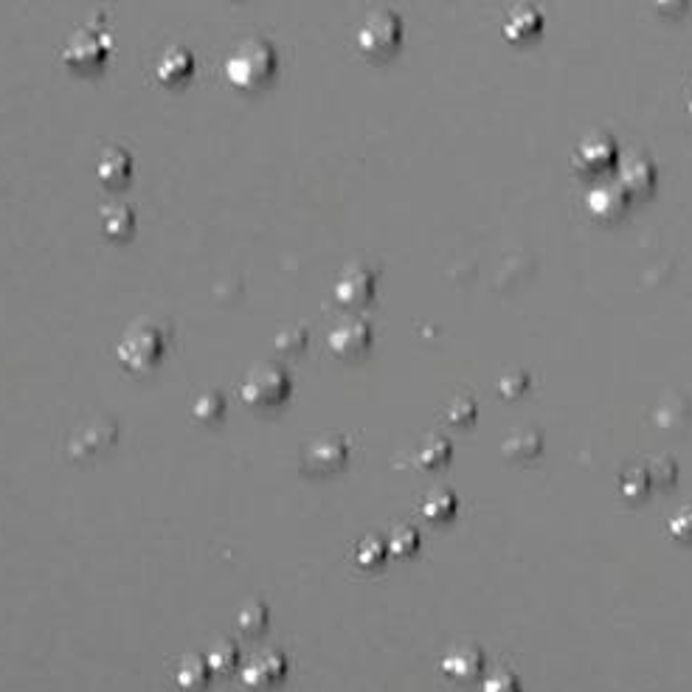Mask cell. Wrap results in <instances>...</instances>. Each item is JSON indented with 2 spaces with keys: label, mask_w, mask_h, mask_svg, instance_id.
Instances as JSON below:
<instances>
[{
  "label": "cell",
  "mask_w": 692,
  "mask_h": 692,
  "mask_svg": "<svg viewBox=\"0 0 692 692\" xmlns=\"http://www.w3.org/2000/svg\"><path fill=\"white\" fill-rule=\"evenodd\" d=\"M172 324L169 321H158V318H138L133 321L127 332L121 335L116 355H119L121 366L133 375H150L158 369V363L164 361L169 346H172Z\"/></svg>",
  "instance_id": "1"
},
{
  "label": "cell",
  "mask_w": 692,
  "mask_h": 692,
  "mask_svg": "<svg viewBox=\"0 0 692 692\" xmlns=\"http://www.w3.org/2000/svg\"><path fill=\"white\" fill-rule=\"evenodd\" d=\"M279 74V51L271 40H245L226 62V79L240 93H259L271 88Z\"/></svg>",
  "instance_id": "2"
},
{
  "label": "cell",
  "mask_w": 692,
  "mask_h": 692,
  "mask_svg": "<svg viewBox=\"0 0 692 692\" xmlns=\"http://www.w3.org/2000/svg\"><path fill=\"white\" fill-rule=\"evenodd\" d=\"M293 392V380L282 366L276 363H259L254 366L245 383H242L240 397L242 403L254 411H276L287 403V397Z\"/></svg>",
  "instance_id": "3"
},
{
  "label": "cell",
  "mask_w": 692,
  "mask_h": 692,
  "mask_svg": "<svg viewBox=\"0 0 692 692\" xmlns=\"http://www.w3.org/2000/svg\"><path fill=\"white\" fill-rule=\"evenodd\" d=\"M403 46V17L392 9H377L358 31V51L363 60L389 62Z\"/></svg>",
  "instance_id": "4"
},
{
  "label": "cell",
  "mask_w": 692,
  "mask_h": 692,
  "mask_svg": "<svg viewBox=\"0 0 692 692\" xmlns=\"http://www.w3.org/2000/svg\"><path fill=\"white\" fill-rule=\"evenodd\" d=\"M110 51H113V37L107 34V29L88 26L76 31L68 46L62 48V62L71 74L96 76L105 71Z\"/></svg>",
  "instance_id": "5"
},
{
  "label": "cell",
  "mask_w": 692,
  "mask_h": 692,
  "mask_svg": "<svg viewBox=\"0 0 692 692\" xmlns=\"http://www.w3.org/2000/svg\"><path fill=\"white\" fill-rule=\"evenodd\" d=\"M119 442V422L107 414H93L88 420H82L74 431L68 434L65 442V453L74 462H91L105 456L113 445Z\"/></svg>",
  "instance_id": "6"
},
{
  "label": "cell",
  "mask_w": 692,
  "mask_h": 692,
  "mask_svg": "<svg viewBox=\"0 0 692 692\" xmlns=\"http://www.w3.org/2000/svg\"><path fill=\"white\" fill-rule=\"evenodd\" d=\"M619 164V147L611 133L602 130H591L586 136L577 141V147L572 152V166L586 175V178H597L608 169H617Z\"/></svg>",
  "instance_id": "7"
},
{
  "label": "cell",
  "mask_w": 692,
  "mask_h": 692,
  "mask_svg": "<svg viewBox=\"0 0 692 692\" xmlns=\"http://www.w3.org/2000/svg\"><path fill=\"white\" fill-rule=\"evenodd\" d=\"M349 462V439L344 434H321L301 451V470L307 476H332Z\"/></svg>",
  "instance_id": "8"
},
{
  "label": "cell",
  "mask_w": 692,
  "mask_h": 692,
  "mask_svg": "<svg viewBox=\"0 0 692 692\" xmlns=\"http://www.w3.org/2000/svg\"><path fill=\"white\" fill-rule=\"evenodd\" d=\"M377 293V271L366 262H349L341 276L335 279V287H332V296L341 307H349V310H361V307H369L375 301Z\"/></svg>",
  "instance_id": "9"
},
{
  "label": "cell",
  "mask_w": 692,
  "mask_h": 692,
  "mask_svg": "<svg viewBox=\"0 0 692 692\" xmlns=\"http://www.w3.org/2000/svg\"><path fill=\"white\" fill-rule=\"evenodd\" d=\"M372 338H375V332H372L369 321H363L361 316H346L330 330L327 346L341 361H361L363 355L372 349Z\"/></svg>",
  "instance_id": "10"
},
{
  "label": "cell",
  "mask_w": 692,
  "mask_h": 692,
  "mask_svg": "<svg viewBox=\"0 0 692 692\" xmlns=\"http://www.w3.org/2000/svg\"><path fill=\"white\" fill-rule=\"evenodd\" d=\"M656 181H659V169H656V161L642 150L628 152L625 158H619L617 164V183L628 192V197H636V200H645V197L653 195L656 189Z\"/></svg>",
  "instance_id": "11"
},
{
  "label": "cell",
  "mask_w": 692,
  "mask_h": 692,
  "mask_svg": "<svg viewBox=\"0 0 692 692\" xmlns=\"http://www.w3.org/2000/svg\"><path fill=\"white\" fill-rule=\"evenodd\" d=\"M287 670H290V659L282 650H262L251 662L242 664L240 681L248 690L265 692L276 684H282L287 678Z\"/></svg>",
  "instance_id": "12"
},
{
  "label": "cell",
  "mask_w": 692,
  "mask_h": 692,
  "mask_svg": "<svg viewBox=\"0 0 692 692\" xmlns=\"http://www.w3.org/2000/svg\"><path fill=\"white\" fill-rule=\"evenodd\" d=\"M628 206H631V197L619 186L617 178L597 181L586 192V209L597 223H617L625 217Z\"/></svg>",
  "instance_id": "13"
},
{
  "label": "cell",
  "mask_w": 692,
  "mask_h": 692,
  "mask_svg": "<svg viewBox=\"0 0 692 692\" xmlns=\"http://www.w3.org/2000/svg\"><path fill=\"white\" fill-rule=\"evenodd\" d=\"M543 26H546V17L538 6L532 3H515L507 17H504V40H510L515 46H524L529 40L541 37Z\"/></svg>",
  "instance_id": "14"
},
{
  "label": "cell",
  "mask_w": 692,
  "mask_h": 692,
  "mask_svg": "<svg viewBox=\"0 0 692 692\" xmlns=\"http://www.w3.org/2000/svg\"><path fill=\"white\" fill-rule=\"evenodd\" d=\"M96 181L107 192H121L133 181V155L124 147H105L96 161Z\"/></svg>",
  "instance_id": "15"
},
{
  "label": "cell",
  "mask_w": 692,
  "mask_h": 692,
  "mask_svg": "<svg viewBox=\"0 0 692 692\" xmlns=\"http://www.w3.org/2000/svg\"><path fill=\"white\" fill-rule=\"evenodd\" d=\"M195 74V54L183 46H169L155 62V79L164 88H181Z\"/></svg>",
  "instance_id": "16"
},
{
  "label": "cell",
  "mask_w": 692,
  "mask_h": 692,
  "mask_svg": "<svg viewBox=\"0 0 692 692\" xmlns=\"http://www.w3.org/2000/svg\"><path fill=\"white\" fill-rule=\"evenodd\" d=\"M439 667H442V673H445L448 678H453V681H462V684H467V681H476V678L484 673L482 647H476V645L451 647V650L442 656Z\"/></svg>",
  "instance_id": "17"
},
{
  "label": "cell",
  "mask_w": 692,
  "mask_h": 692,
  "mask_svg": "<svg viewBox=\"0 0 692 692\" xmlns=\"http://www.w3.org/2000/svg\"><path fill=\"white\" fill-rule=\"evenodd\" d=\"M99 226H102V234H105L107 240H113V242L133 240V234H136V226H138L136 209H133L130 203H110V206H105L102 214H99Z\"/></svg>",
  "instance_id": "18"
},
{
  "label": "cell",
  "mask_w": 692,
  "mask_h": 692,
  "mask_svg": "<svg viewBox=\"0 0 692 692\" xmlns=\"http://www.w3.org/2000/svg\"><path fill=\"white\" fill-rule=\"evenodd\" d=\"M541 451L543 434L538 428H532V425L515 428V431H510L507 439L501 442V453H504V459H510V462H529V459L541 456Z\"/></svg>",
  "instance_id": "19"
},
{
  "label": "cell",
  "mask_w": 692,
  "mask_h": 692,
  "mask_svg": "<svg viewBox=\"0 0 692 692\" xmlns=\"http://www.w3.org/2000/svg\"><path fill=\"white\" fill-rule=\"evenodd\" d=\"M211 676L214 670L209 667V659L200 653H189L175 670V684L181 692H206L211 687Z\"/></svg>",
  "instance_id": "20"
},
{
  "label": "cell",
  "mask_w": 692,
  "mask_h": 692,
  "mask_svg": "<svg viewBox=\"0 0 692 692\" xmlns=\"http://www.w3.org/2000/svg\"><path fill=\"white\" fill-rule=\"evenodd\" d=\"M420 512L428 524H437V527L439 524H448V521H453V515L459 512V498L448 487H434L431 493H425V498H422Z\"/></svg>",
  "instance_id": "21"
},
{
  "label": "cell",
  "mask_w": 692,
  "mask_h": 692,
  "mask_svg": "<svg viewBox=\"0 0 692 692\" xmlns=\"http://www.w3.org/2000/svg\"><path fill=\"white\" fill-rule=\"evenodd\" d=\"M451 456V439L442 437V434H428V437L417 445V451H414V465L420 467V470H437V467L448 465Z\"/></svg>",
  "instance_id": "22"
},
{
  "label": "cell",
  "mask_w": 692,
  "mask_h": 692,
  "mask_svg": "<svg viewBox=\"0 0 692 692\" xmlns=\"http://www.w3.org/2000/svg\"><path fill=\"white\" fill-rule=\"evenodd\" d=\"M389 560V543L380 535H366L358 541L355 552H352V563L363 569V572H377L383 569V563Z\"/></svg>",
  "instance_id": "23"
},
{
  "label": "cell",
  "mask_w": 692,
  "mask_h": 692,
  "mask_svg": "<svg viewBox=\"0 0 692 692\" xmlns=\"http://www.w3.org/2000/svg\"><path fill=\"white\" fill-rule=\"evenodd\" d=\"M206 659H209V667L217 676H231V673L240 670L242 664L240 645L231 642V639H217V642L209 647Z\"/></svg>",
  "instance_id": "24"
},
{
  "label": "cell",
  "mask_w": 692,
  "mask_h": 692,
  "mask_svg": "<svg viewBox=\"0 0 692 692\" xmlns=\"http://www.w3.org/2000/svg\"><path fill=\"white\" fill-rule=\"evenodd\" d=\"M650 490H653V484H650L645 465H631L619 476V493H622L625 501H631V504L645 501L650 496Z\"/></svg>",
  "instance_id": "25"
},
{
  "label": "cell",
  "mask_w": 692,
  "mask_h": 692,
  "mask_svg": "<svg viewBox=\"0 0 692 692\" xmlns=\"http://www.w3.org/2000/svg\"><path fill=\"white\" fill-rule=\"evenodd\" d=\"M192 417L203 425H217V422L226 420V397L211 389V392L197 394L195 403H192Z\"/></svg>",
  "instance_id": "26"
},
{
  "label": "cell",
  "mask_w": 692,
  "mask_h": 692,
  "mask_svg": "<svg viewBox=\"0 0 692 692\" xmlns=\"http://www.w3.org/2000/svg\"><path fill=\"white\" fill-rule=\"evenodd\" d=\"M268 622H271V608L262 600L245 602L240 611H237V628L245 636H259V633L268 628Z\"/></svg>",
  "instance_id": "27"
},
{
  "label": "cell",
  "mask_w": 692,
  "mask_h": 692,
  "mask_svg": "<svg viewBox=\"0 0 692 692\" xmlns=\"http://www.w3.org/2000/svg\"><path fill=\"white\" fill-rule=\"evenodd\" d=\"M476 414H479V406H476V400L473 397H467V394H456V397H451L448 403H445V408H442V422H448V425H453V428H467V425H473L476 422Z\"/></svg>",
  "instance_id": "28"
},
{
  "label": "cell",
  "mask_w": 692,
  "mask_h": 692,
  "mask_svg": "<svg viewBox=\"0 0 692 692\" xmlns=\"http://www.w3.org/2000/svg\"><path fill=\"white\" fill-rule=\"evenodd\" d=\"M386 543H389V555L411 557L417 555V549H420V532L411 524H400V527H394L389 532Z\"/></svg>",
  "instance_id": "29"
},
{
  "label": "cell",
  "mask_w": 692,
  "mask_h": 692,
  "mask_svg": "<svg viewBox=\"0 0 692 692\" xmlns=\"http://www.w3.org/2000/svg\"><path fill=\"white\" fill-rule=\"evenodd\" d=\"M647 476H650V484L653 487H662V490H670L676 487L678 482V465L673 456H653L647 462Z\"/></svg>",
  "instance_id": "30"
},
{
  "label": "cell",
  "mask_w": 692,
  "mask_h": 692,
  "mask_svg": "<svg viewBox=\"0 0 692 692\" xmlns=\"http://www.w3.org/2000/svg\"><path fill=\"white\" fill-rule=\"evenodd\" d=\"M273 344H276V352H279V355L293 358V355L304 352V346L310 344V330H307V327H287V330H282L276 335Z\"/></svg>",
  "instance_id": "31"
},
{
  "label": "cell",
  "mask_w": 692,
  "mask_h": 692,
  "mask_svg": "<svg viewBox=\"0 0 692 692\" xmlns=\"http://www.w3.org/2000/svg\"><path fill=\"white\" fill-rule=\"evenodd\" d=\"M529 383H532V377L524 369H510V372H504V375L498 377V394L504 400H515V397H521V394L527 392Z\"/></svg>",
  "instance_id": "32"
},
{
  "label": "cell",
  "mask_w": 692,
  "mask_h": 692,
  "mask_svg": "<svg viewBox=\"0 0 692 692\" xmlns=\"http://www.w3.org/2000/svg\"><path fill=\"white\" fill-rule=\"evenodd\" d=\"M667 529L670 535L681 543H692V504L678 507L670 518H667Z\"/></svg>",
  "instance_id": "33"
},
{
  "label": "cell",
  "mask_w": 692,
  "mask_h": 692,
  "mask_svg": "<svg viewBox=\"0 0 692 692\" xmlns=\"http://www.w3.org/2000/svg\"><path fill=\"white\" fill-rule=\"evenodd\" d=\"M484 692H524L521 681L510 670H496L484 678Z\"/></svg>",
  "instance_id": "34"
},
{
  "label": "cell",
  "mask_w": 692,
  "mask_h": 692,
  "mask_svg": "<svg viewBox=\"0 0 692 692\" xmlns=\"http://www.w3.org/2000/svg\"><path fill=\"white\" fill-rule=\"evenodd\" d=\"M687 113H690V121H692V99L687 102Z\"/></svg>",
  "instance_id": "35"
}]
</instances>
